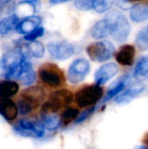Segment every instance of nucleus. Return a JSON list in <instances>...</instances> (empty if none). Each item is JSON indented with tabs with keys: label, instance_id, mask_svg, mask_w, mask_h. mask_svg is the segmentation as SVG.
Masks as SVG:
<instances>
[{
	"label": "nucleus",
	"instance_id": "nucleus-1",
	"mask_svg": "<svg viewBox=\"0 0 148 149\" xmlns=\"http://www.w3.org/2000/svg\"><path fill=\"white\" fill-rule=\"evenodd\" d=\"M105 20L109 25L110 34L114 40L124 42L128 38L131 32V25L125 15L118 10H113L106 16Z\"/></svg>",
	"mask_w": 148,
	"mask_h": 149
},
{
	"label": "nucleus",
	"instance_id": "nucleus-2",
	"mask_svg": "<svg viewBox=\"0 0 148 149\" xmlns=\"http://www.w3.org/2000/svg\"><path fill=\"white\" fill-rule=\"evenodd\" d=\"M72 100V93L68 89H61L51 93L48 100L41 107V114H55L65 107Z\"/></svg>",
	"mask_w": 148,
	"mask_h": 149
},
{
	"label": "nucleus",
	"instance_id": "nucleus-3",
	"mask_svg": "<svg viewBox=\"0 0 148 149\" xmlns=\"http://www.w3.org/2000/svg\"><path fill=\"white\" fill-rule=\"evenodd\" d=\"M13 131L23 137L38 139L44 136L45 127L41 120L23 118L13 126Z\"/></svg>",
	"mask_w": 148,
	"mask_h": 149
},
{
	"label": "nucleus",
	"instance_id": "nucleus-4",
	"mask_svg": "<svg viewBox=\"0 0 148 149\" xmlns=\"http://www.w3.org/2000/svg\"><path fill=\"white\" fill-rule=\"evenodd\" d=\"M40 80L50 87H58L65 82V76L61 69L51 63H45L38 68Z\"/></svg>",
	"mask_w": 148,
	"mask_h": 149
},
{
	"label": "nucleus",
	"instance_id": "nucleus-5",
	"mask_svg": "<svg viewBox=\"0 0 148 149\" xmlns=\"http://www.w3.org/2000/svg\"><path fill=\"white\" fill-rule=\"evenodd\" d=\"M104 90L100 86L89 85L80 88L75 94L76 103L80 107L95 105L103 96Z\"/></svg>",
	"mask_w": 148,
	"mask_h": 149
},
{
	"label": "nucleus",
	"instance_id": "nucleus-6",
	"mask_svg": "<svg viewBox=\"0 0 148 149\" xmlns=\"http://www.w3.org/2000/svg\"><path fill=\"white\" fill-rule=\"evenodd\" d=\"M86 52L92 61L105 62L112 58L115 52V48L109 41L94 42L86 47Z\"/></svg>",
	"mask_w": 148,
	"mask_h": 149
},
{
	"label": "nucleus",
	"instance_id": "nucleus-7",
	"mask_svg": "<svg viewBox=\"0 0 148 149\" xmlns=\"http://www.w3.org/2000/svg\"><path fill=\"white\" fill-rule=\"evenodd\" d=\"M90 72V64L85 58H78L70 65L67 77L71 83L78 84L82 82Z\"/></svg>",
	"mask_w": 148,
	"mask_h": 149
},
{
	"label": "nucleus",
	"instance_id": "nucleus-8",
	"mask_svg": "<svg viewBox=\"0 0 148 149\" xmlns=\"http://www.w3.org/2000/svg\"><path fill=\"white\" fill-rule=\"evenodd\" d=\"M47 49L51 56L58 60H65L74 53V46L68 42L50 43Z\"/></svg>",
	"mask_w": 148,
	"mask_h": 149
},
{
	"label": "nucleus",
	"instance_id": "nucleus-9",
	"mask_svg": "<svg viewBox=\"0 0 148 149\" xmlns=\"http://www.w3.org/2000/svg\"><path fill=\"white\" fill-rule=\"evenodd\" d=\"M118 66L115 63H107L100 66L95 72V82L98 86L106 84L118 73Z\"/></svg>",
	"mask_w": 148,
	"mask_h": 149
},
{
	"label": "nucleus",
	"instance_id": "nucleus-10",
	"mask_svg": "<svg viewBox=\"0 0 148 149\" xmlns=\"http://www.w3.org/2000/svg\"><path fill=\"white\" fill-rule=\"evenodd\" d=\"M24 58L26 57H24L19 50L10 51L4 53L0 58V68L7 72L20 65Z\"/></svg>",
	"mask_w": 148,
	"mask_h": 149
},
{
	"label": "nucleus",
	"instance_id": "nucleus-11",
	"mask_svg": "<svg viewBox=\"0 0 148 149\" xmlns=\"http://www.w3.org/2000/svg\"><path fill=\"white\" fill-rule=\"evenodd\" d=\"M18 50L20 52L26 57L27 58L33 57L36 58H41L44 55V46L41 42L38 41H33V42H28L26 44H24L21 45Z\"/></svg>",
	"mask_w": 148,
	"mask_h": 149
},
{
	"label": "nucleus",
	"instance_id": "nucleus-12",
	"mask_svg": "<svg viewBox=\"0 0 148 149\" xmlns=\"http://www.w3.org/2000/svg\"><path fill=\"white\" fill-rule=\"evenodd\" d=\"M42 19L38 16H31L24 17L18 23L16 27V31L19 34H24V36L32 32L37 28L40 27Z\"/></svg>",
	"mask_w": 148,
	"mask_h": 149
},
{
	"label": "nucleus",
	"instance_id": "nucleus-13",
	"mask_svg": "<svg viewBox=\"0 0 148 149\" xmlns=\"http://www.w3.org/2000/svg\"><path fill=\"white\" fill-rule=\"evenodd\" d=\"M20 97L28 100L36 108L43 102L44 99V92L38 86H31L23 90Z\"/></svg>",
	"mask_w": 148,
	"mask_h": 149
},
{
	"label": "nucleus",
	"instance_id": "nucleus-14",
	"mask_svg": "<svg viewBox=\"0 0 148 149\" xmlns=\"http://www.w3.org/2000/svg\"><path fill=\"white\" fill-rule=\"evenodd\" d=\"M135 57V48L131 45H125L120 47L119 52L116 53L117 62L124 66H130L133 64Z\"/></svg>",
	"mask_w": 148,
	"mask_h": 149
},
{
	"label": "nucleus",
	"instance_id": "nucleus-15",
	"mask_svg": "<svg viewBox=\"0 0 148 149\" xmlns=\"http://www.w3.org/2000/svg\"><path fill=\"white\" fill-rule=\"evenodd\" d=\"M0 115L7 121H13L18 115L17 104L8 99L0 100Z\"/></svg>",
	"mask_w": 148,
	"mask_h": 149
},
{
	"label": "nucleus",
	"instance_id": "nucleus-16",
	"mask_svg": "<svg viewBox=\"0 0 148 149\" xmlns=\"http://www.w3.org/2000/svg\"><path fill=\"white\" fill-rule=\"evenodd\" d=\"M145 90V86L141 83H136L133 86L127 88L124 93L120 94L116 99L115 101L118 104H126L129 103L131 100L135 99L139 96L143 91Z\"/></svg>",
	"mask_w": 148,
	"mask_h": 149
},
{
	"label": "nucleus",
	"instance_id": "nucleus-17",
	"mask_svg": "<svg viewBox=\"0 0 148 149\" xmlns=\"http://www.w3.org/2000/svg\"><path fill=\"white\" fill-rule=\"evenodd\" d=\"M131 19L135 23H142L148 19V2H140L133 4L130 12Z\"/></svg>",
	"mask_w": 148,
	"mask_h": 149
},
{
	"label": "nucleus",
	"instance_id": "nucleus-18",
	"mask_svg": "<svg viewBox=\"0 0 148 149\" xmlns=\"http://www.w3.org/2000/svg\"><path fill=\"white\" fill-rule=\"evenodd\" d=\"M19 91V85L17 81L3 79L0 81V100H8L15 96Z\"/></svg>",
	"mask_w": 148,
	"mask_h": 149
},
{
	"label": "nucleus",
	"instance_id": "nucleus-19",
	"mask_svg": "<svg viewBox=\"0 0 148 149\" xmlns=\"http://www.w3.org/2000/svg\"><path fill=\"white\" fill-rule=\"evenodd\" d=\"M20 19L16 13H12L8 17L0 20V35H6L13 29H16Z\"/></svg>",
	"mask_w": 148,
	"mask_h": 149
},
{
	"label": "nucleus",
	"instance_id": "nucleus-20",
	"mask_svg": "<svg viewBox=\"0 0 148 149\" xmlns=\"http://www.w3.org/2000/svg\"><path fill=\"white\" fill-rule=\"evenodd\" d=\"M129 79V76L128 75H126V76H123L121 77L117 82H115L108 90L107 93H106V98L103 100V102H106V101H108L110 100L111 99H113V97H115L117 94L120 93L126 87V85Z\"/></svg>",
	"mask_w": 148,
	"mask_h": 149
},
{
	"label": "nucleus",
	"instance_id": "nucleus-21",
	"mask_svg": "<svg viewBox=\"0 0 148 149\" xmlns=\"http://www.w3.org/2000/svg\"><path fill=\"white\" fill-rule=\"evenodd\" d=\"M110 34V28L107 22L104 20L98 21L92 28L91 35L95 39H101Z\"/></svg>",
	"mask_w": 148,
	"mask_h": 149
},
{
	"label": "nucleus",
	"instance_id": "nucleus-22",
	"mask_svg": "<svg viewBox=\"0 0 148 149\" xmlns=\"http://www.w3.org/2000/svg\"><path fill=\"white\" fill-rule=\"evenodd\" d=\"M41 121L49 131L56 130L61 124V119L57 114H41Z\"/></svg>",
	"mask_w": 148,
	"mask_h": 149
},
{
	"label": "nucleus",
	"instance_id": "nucleus-23",
	"mask_svg": "<svg viewBox=\"0 0 148 149\" xmlns=\"http://www.w3.org/2000/svg\"><path fill=\"white\" fill-rule=\"evenodd\" d=\"M39 2L38 1H22L18 3L17 10L18 13L25 15V17L34 16L33 14L36 11L37 4H38Z\"/></svg>",
	"mask_w": 148,
	"mask_h": 149
},
{
	"label": "nucleus",
	"instance_id": "nucleus-24",
	"mask_svg": "<svg viewBox=\"0 0 148 149\" xmlns=\"http://www.w3.org/2000/svg\"><path fill=\"white\" fill-rule=\"evenodd\" d=\"M148 73V55L140 58L135 66L133 75L136 78H144Z\"/></svg>",
	"mask_w": 148,
	"mask_h": 149
},
{
	"label": "nucleus",
	"instance_id": "nucleus-25",
	"mask_svg": "<svg viewBox=\"0 0 148 149\" xmlns=\"http://www.w3.org/2000/svg\"><path fill=\"white\" fill-rule=\"evenodd\" d=\"M135 42L137 46L140 50L142 51L148 50V26L143 28L138 32Z\"/></svg>",
	"mask_w": 148,
	"mask_h": 149
},
{
	"label": "nucleus",
	"instance_id": "nucleus-26",
	"mask_svg": "<svg viewBox=\"0 0 148 149\" xmlns=\"http://www.w3.org/2000/svg\"><path fill=\"white\" fill-rule=\"evenodd\" d=\"M16 104H17V107L18 114H20L22 116L27 115L28 113H30L35 108L33 107V105H31L28 100H26L23 97H19V99L17 100Z\"/></svg>",
	"mask_w": 148,
	"mask_h": 149
},
{
	"label": "nucleus",
	"instance_id": "nucleus-27",
	"mask_svg": "<svg viewBox=\"0 0 148 149\" xmlns=\"http://www.w3.org/2000/svg\"><path fill=\"white\" fill-rule=\"evenodd\" d=\"M79 110L74 107H69L65 109L61 114V121L64 125H67L71 123L73 120H75L79 115Z\"/></svg>",
	"mask_w": 148,
	"mask_h": 149
},
{
	"label": "nucleus",
	"instance_id": "nucleus-28",
	"mask_svg": "<svg viewBox=\"0 0 148 149\" xmlns=\"http://www.w3.org/2000/svg\"><path fill=\"white\" fill-rule=\"evenodd\" d=\"M113 4V2L106 0H95L93 1L92 9H94L98 13H103L109 10Z\"/></svg>",
	"mask_w": 148,
	"mask_h": 149
},
{
	"label": "nucleus",
	"instance_id": "nucleus-29",
	"mask_svg": "<svg viewBox=\"0 0 148 149\" xmlns=\"http://www.w3.org/2000/svg\"><path fill=\"white\" fill-rule=\"evenodd\" d=\"M44 29L42 26H40V27L37 28L36 30H34L32 32L25 35L24 37V39L26 40V41H28V42L36 41L37 38H40V37H42L44 35Z\"/></svg>",
	"mask_w": 148,
	"mask_h": 149
},
{
	"label": "nucleus",
	"instance_id": "nucleus-30",
	"mask_svg": "<svg viewBox=\"0 0 148 149\" xmlns=\"http://www.w3.org/2000/svg\"><path fill=\"white\" fill-rule=\"evenodd\" d=\"M74 5L78 10H89L92 9L93 1L92 0H76L74 2Z\"/></svg>",
	"mask_w": 148,
	"mask_h": 149
},
{
	"label": "nucleus",
	"instance_id": "nucleus-31",
	"mask_svg": "<svg viewBox=\"0 0 148 149\" xmlns=\"http://www.w3.org/2000/svg\"><path fill=\"white\" fill-rule=\"evenodd\" d=\"M23 86H31L36 81V73L34 71L30 72L26 74H24L19 80H18Z\"/></svg>",
	"mask_w": 148,
	"mask_h": 149
},
{
	"label": "nucleus",
	"instance_id": "nucleus-32",
	"mask_svg": "<svg viewBox=\"0 0 148 149\" xmlns=\"http://www.w3.org/2000/svg\"><path fill=\"white\" fill-rule=\"evenodd\" d=\"M93 111H94V107H92V108H89V109L84 111V112L79 115V117L76 120V123H81V122H83L85 120H86V119L92 113Z\"/></svg>",
	"mask_w": 148,
	"mask_h": 149
},
{
	"label": "nucleus",
	"instance_id": "nucleus-33",
	"mask_svg": "<svg viewBox=\"0 0 148 149\" xmlns=\"http://www.w3.org/2000/svg\"><path fill=\"white\" fill-rule=\"evenodd\" d=\"M115 3L118 6H120L121 9H124V10H128L130 8L132 9V7L134 4L131 2H126V1H117V2H115Z\"/></svg>",
	"mask_w": 148,
	"mask_h": 149
},
{
	"label": "nucleus",
	"instance_id": "nucleus-34",
	"mask_svg": "<svg viewBox=\"0 0 148 149\" xmlns=\"http://www.w3.org/2000/svg\"><path fill=\"white\" fill-rule=\"evenodd\" d=\"M66 2H68V1H66V0H61V1H58V0H51V1H50V3H52V4L63 3H66Z\"/></svg>",
	"mask_w": 148,
	"mask_h": 149
},
{
	"label": "nucleus",
	"instance_id": "nucleus-35",
	"mask_svg": "<svg viewBox=\"0 0 148 149\" xmlns=\"http://www.w3.org/2000/svg\"><path fill=\"white\" fill-rule=\"evenodd\" d=\"M134 149H148L147 146H137Z\"/></svg>",
	"mask_w": 148,
	"mask_h": 149
}]
</instances>
